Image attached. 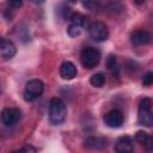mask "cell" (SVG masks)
<instances>
[{
	"label": "cell",
	"mask_w": 153,
	"mask_h": 153,
	"mask_svg": "<svg viewBox=\"0 0 153 153\" xmlns=\"http://www.w3.org/2000/svg\"><path fill=\"white\" fill-rule=\"evenodd\" d=\"M67 116V108L66 104L57 97H54L50 99L49 103V120L51 124L57 126L61 124Z\"/></svg>",
	"instance_id": "1"
},
{
	"label": "cell",
	"mask_w": 153,
	"mask_h": 153,
	"mask_svg": "<svg viewBox=\"0 0 153 153\" xmlns=\"http://www.w3.org/2000/svg\"><path fill=\"white\" fill-rule=\"evenodd\" d=\"M152 100L149 98H143L137 109V122L145 127H152L153 116H152Z\"/></svg>",
	"instance_id": "2"
},
{
	"label": "cell",
	"mask_w": 153,
	"mask_h": 153,
	"mask_svg": "<svg viewBox=\"0 0 153 153\" xmlns=\"http://www.w3.org/2000/svg\"><path fill=\"white\" fill-rule=\"evenodd\" d=\"M80 61L81 65L87 68V69H92L94 68L99 61H100V51L97 48L93 47H86L81 50L80 54Z\"/></svg>",
	"instance_id": "3"
},
{
	"label": "cell",
	"mask_w": 153,
	"mask_h": 153,
	"mask_svg": "<svg viewBox=\"0 0 153 153\" xmlns=\"http://www.w3.org/2000/svg\"><path fill=\"white\" fill-rule=\"evenodd\" d=\"M44 90V84L39 79H32L26 82L25 91H24V99L26 102H32L37 99Z\"/></svg>",
	"instance_id": "4"
},
{
	"label": "cell",
	"mask_w": 153,
	"mask_h": 153,
	"mask_svg": "<svg viewBox=\"0 0 153 153\" xmlns=\"http://www.w3.org/2000/svg\"><path fill=\"white\" fill-rule=\"evenodd\" d=\"M88 35L96 42H104L109 37V29L103 22H93L88 25Z\"/></svg>",
	"instance_id": "5"
},
{
	"label": "cell",
	"mask_w": 153,
	"mask_h": 153,
	"mask_svg": "<svg viewBox=\"0 0 153 153\" xmlns=\"http://www.w3.org/2000/svg\"><path fill=\"white\" fill-rule=\"evenodd\" d=\"M20 118V111L17 108H5L1 111V121L6 127H13Z\"/></svg>",
	"instance_id": "6"
},
{
	"label": "cell",
	"mask_w": 153,
	"mask_h": 153,
	"mask_svg": "<svg viewBox=\"0 0 153 153\" xmlns=\"http://www.w3.org/2000/svg\"><path fill=\"white\" fill-rule=\"evenodd\" d=\"M124 117L120 110H111L104 115V122L110 128H120L123 124Z\"/></svg>",
	"instance_id": "7"
},
{
	"label": "cell",
	"mask_w": 153,
	"mask_h": 153,
	"mask_svg": "<svg viewBox=\"0 0 153 153\" xmlns=\"http://www.w3.org/2000/svg\"><path fill=\"white\" fill-rule=\"evenodd\" d=\"M115 151L118 153H131L134 151V141L130 136L123 135L117 139L115 143Z\"/></svg>",
	"instance_id": "8"
},
{
	"label": "cell",
	"mask_w": 153,
	"mask_h": 153,
	"mask_svg": "<svg viewBox=\"0 0 153 153\" xmlns=\"http://www.w3.org/2000/svg\"><path fill=\"white\" fill-rule=\"evenodd\" d=\"M78 74V71H76V67L73 62L71 61H65L62 62V65L60 66V75L62 79L65 80H72Z\"/></svg>",
	"instance_id": "9"
},
{
	"label": "cell",
	"mask_w": 153,
	"mask_h": 153,
	"mask_svg": "<svg viewBox=\"0 0 153 153\" xmlns=\"http://www.w3.org/2000/svg\"><path fill=\"white\" fill-rule=\"evenodd\" d=\"M0 51H1L2 57L12 59L17 53V48L11 41L4 38V37H0Z\"/></svg>",
	"instance_id": "10"
},
{
	"label": "cell",
	"mask_w": 153,
	"mask_h": 153,
	"mask_svg": "<svg viewBox=\"0 0 153 153\" xmlns=\"http://www.w3.org/2000/svg\"><path fill=\"white\" fill-rule=\"evenodd\" d=\"M130 41L134 45H145V44H148L151 43L152 41V36L149 32L147 31H142V30H139V31H134L130 36Z\"/></svg>",
	"instance_id": "11"
},
{
	"label": "cell",
	"mask_w": 153,
	"mask_h": 153,
	"mask_svg": "<svg viewBox=\"0 0 153 153\" xmlns=\"http://www.w3.org/2000/svg\"><path fill=\"white\" fill-rule=\"evenodd\" d=\"M85 146L87 148L92 149H103L108 146V140L105 137H98V136H90L84 141Z\"/></svg>",
	"instance_id": "12"
},
{
	"label": "cell",
	"mask_w": 153,
	"mask_h": 153,
	"mask_svg": "<svg viewBox=\"0 0 153 153\" xmlns=\"http://www.w3.org/2000/svg\"><path fill=\"white\" fill-rule=\"evenodd\" d=\"M69 20H71V24H74V25L81 26V27H85V26L87 25V23H88V18H87L86 16L79 13V12L73 13V14L71 16Z\"/></svg>",
	"instance_id": "13"
},
{
	"label": "cell",
	"mask_w": 153,
	"mask_h": 153,
	"mask_svg": "<svg viewBox=\"0 0 153 153\" xmlns=\"http://www.w3.org/2000/svg\"><path fill=\"white\" fill-rule=\"evenodd\" d=\"M90 82L94 87H102L105 84V75L103 73H96L90 78Z\"/></svg>",
	"instance_id": "14"
},
{
	"label": "cell",
	"mask_w": 153,
	"mask_h": 153,
	"mask_svg": "<svg viewBox=\"0 0 153 153\" xmlns=\"http://www.w3.org/2000/svg\"><path fill=\"white\" fill-rule=\"evenodd\" d=\"M106 67L108 69L115 75V73L117 74V60H116V56L115 55H109V57L106 59Z\"/></svg>",
	"instance_id": "15"
},
{
	"label": "cell",
	"mask_w": 153,
	"mask_h": 153,
	"mask_svg": "<svg viewBox=\"0 0 153 153\" xmlns=\"http://www.w3.org/2000/svg\"><path fill=\"white\" fill-rule=\"evenodd\" d=\"M82 5L87 10L96 11V10H98L100 7V1L99 0H82Z\"/></svg>",
	"instance_id": "16"
},
{
	"label": "cell",
	"mask_w": 153,
	"mask_h": 153,
	"mask_svg": "<svg viewBox=\"0 0 153 153\" xmlns=\"http://www.w3.org/2000/svg\"><path fill=\"white\" fill-rule=\"evenodd\" d=\"M82 29H84V27H81V26L71 24V25L68 26V29H67V32H68V35H69L71 37H76V36H79V35L81 33Z\"/></svg>",
	"instance_id": "17"
},
{
	"label": "cell",
	"mask_w": 153,
	"mask_h": 153,
	"mask_svg": "<svg viewBox=\"0 0 153 153\" xmlns=\"http://www.w3.org/2000/svg\"><path fill=\"white\" fill-rule=\"evenodd\" d=\"M59 13H60V16H61L63 19H69V18H71V16L73 14V12H72L71 7H68V6H66V5H62V6L60 7Z\"/></svg>",
	"instance_id": "18"
},
{
	"label": "cell",
	"mask_w": 153,
	"mask_h": 153,
	"mask_svg": "<svg viewBox=\"0 0 153 153\" xmlns=\"http://www.w3.org/2000/svg\"><path fill=\"white\" fill-rule=\"evenodd\" d=\"M148 137H149L148 133H146V131H143V130H139V131H136V134H135V140H136L139 143H141V145H143V143L147 141Z\"/></svg>",
	"instance_id": "19"
},
{
	"label": "cell",
	"mask_w": 153,
	"mask_h": 153,
	"mask_svg": "<svg viewBox=\"0 0 153 153\" xmlns=\"http://www.w3.org/2000/svg\"><path fill=\"white\" fill-rule=\"evenodd\" d=\"M152 84H153V73H152V72H148V73L145 74L143 79H142V85L148 87V86H151Z\"/></svg>",
	"instance_id": "20"
},
{
	"label": "cell",
	"mask_w": 153,
	"mask_h": 153,
	"mask_svg": "<svg viewBox=\"0 0 153 153\" xmlns=\"http://www.w3.org/2000/svg\"><path fill=\"white\" fill-rule=\"evenodd\" d=\"M8 5L12 8H20L23 6V0H8Z\"/></svg>",
	"instance_id": "21"
},
{
	"label": "cell",
	"mask_w": 153,
	"mask_h": 153,
	"mask_svg": "<svg viewBox=\"0 0 153 153\" xmlns=\"http://www.w3.org/2000/svg\"><path fill=\"white\" fill-rule=\"evenodd\" d=\"M143 146H145V148H146L148 152H151V151L153 149V139L149 136V137L147 139V141L143 143Z\"/></svg>",
	"instance_id": "22"
},
{
	"label": "cell",
	"mask_w": 153,
	"mask_h": 153,
	"mask_svg": "<svg viewBox=\"0 0 153 153\" xmlns=\"http://www.w3.org/2000/svg\"><path fill=\"white\" fill-rule=\"evenodd\" d=\"M37 149L35 148V147H32V146H25V147H23V148H20L18 152H36Z\"/></svg>",
	"instance_id": "23"
},
{
	"label": "cell",
	"mask_w": 153,
	"mask_h": 153,
	"mask_svg": "<svg viewBox=\"0 0 153 153\" xmlns=\"http://www.w3.org/2000/svg\"><path fill=\"white\" fill-rule=\"evenodd\" d=\"M30 1L33 2V4H36V5H41V4L44 2V0H30Z\"/></svg>",
	"instance_id": "24"
},
{
	"label": "cell",
	"mask_w": 153,
	"mask_h": 153,
	"mask_svg": "<svg viewBox=\"0 0 153 153\" xmlns=\"http://www.w3.org/2000/svg\"><path fill=\"white\" fill-rule=\"evenodd\" d=\"M133 1H134L136 5H141V4H143L146 0H133Z\"/></svg>",
	"instance_id": "25"
}]
</instances>
